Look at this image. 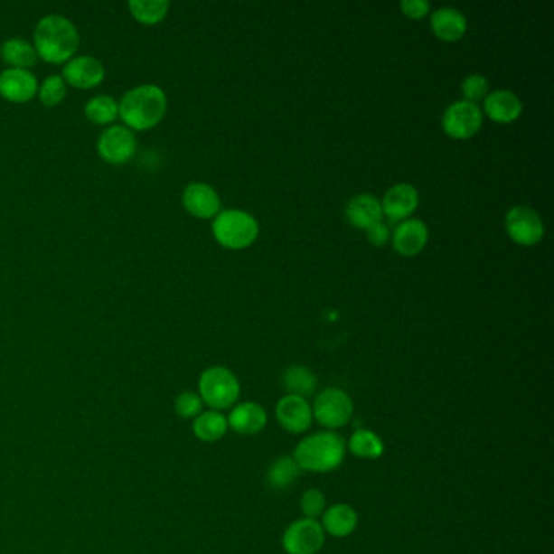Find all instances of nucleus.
I'll return each instance as SVG.
<instances>
[{
  "label": "nucleus",
  "mask_w": 554,
  "mask_h": 554,
  "mask_svg": "<svg viewBox=\"0 0 554 554\" xmlns=\"http://www.w3.org/2000/svg\"><path fill=\"white\" fill-rule=\"evenodd\" d=\"M346 449L353 454L354 457L362 460H378L384 455V442L378 434L371 429H358L354 431L346 442Z\"/></svg>",
  "instance_id": "24"
},
{
  "label": "nucleus",
  "mask_w": 554,
  "mask_h": 554,
  "mask_svg": "<svg viewBox=\"0 0 554 554\" xmlns=\"http://www.w3.org/2000/svg\"><path fill=\"white\" fill-rule=\"evenodd\" d=\"M192 431L197 439L203 442H217L228 431V419L221 411H202L193 418Z\"/></svg>",
  "instance_id": "26"
},
{
  "label": "nucleus",
  "mask_w": 554,
  "mask_h": 554,
  "mask_svg": "<svg viewBox=\"0 0 554 554\" xmlns=\"http://www.w3.org/2000/svg\"><path fill=\"white\" fill-rule=\"evenodd\" d=\"M346 442L333 431H321L297 442L293 458L303 472L330 474L343 464Z\"/></svg>",
  "instance_id": "3"
},
{
  "label": "nucleus",
  "mask_w": 554,
  "mask_h": 554,
  "mask_svg": "<svg viewBox=\"0 0 554 554\" xmlns=\"http://www.w3.org/2000/svg\"><path fill=\"white\" fill-rule=\"evenodd\" d=\"M184 209L195 218L210 220L221 211V201L217 191L205 183H192L183 192Z\"/></svg>",
  "instance_id": "14"
},
{
  "label": "nucleus",
  "mask_w": 554,
  "mask_h": 554,
  "mask_svg": "<svg viewBox=\"0 0 554 554\" xmlns=\"http://www.w3.org/2000/svg\"><path fill=\"white\" fill-rule=\"evenodd\" d=\"M137 152V138L126 126H113L98 138V153L109 164H126Z\"/></svg>",
  "instance_id": "10"
},
{
  "label": "nucleus",
  "mask_w": 554,
  "mask_h": 554,
  "mask_svg": "<svg viewBox=\"0 0 554 554\" xmlns=\"http://www.w3.org/2000/svg\"><path fill=\"white\" fill-rule=\"evenodd\" d=\"M211 233L226 249H246L258 239V220L242 210H223L213 218Z\"/></svg>",
  "instance_id": "4"
},
{
  "label": "nucleus",
  "mask_w": 554,
  "mask_h": 554,
  "mask_svg": "<svg viewBox=\"0 0 554 554\" xmlns=\"http://www.w3.org/2000/svg\"><path fill=\"white\" fill-rule=\"evenodd\" d=\"M462 93L465 97V101L476 105L480 99L488 97L490 83L480 73H472L462 83Z\"/></svg>",
  "instance_id": "31"
},
{
  "label": "nucleus",
  "mask_w": 554,
  "mask_h": 554,
  "mask_svg": "<svg viewBox=\"0 0 554 554\" xmlns=\"http://www.w3.org/2000/svg\"><path fill=\"white\" fill-rule=\"evenodd\" d=\"M419 203L418 191L411 184H395L387 191L380 202L382 213L392 221H403L415 213Z\"/></svg>",
  "instance_id": "16"
},
{
  "label": "nucleus",
  "mask_w": 554,
  "mask_h": 554,
  "mask_svg": "<svg viewBox=\"0 0 554 554\" xmlns=\"http://www.w3.org/2000/svg\"><path fill=\"white\" fill-rule=\"evenodd\" d=\"M354 405L352 397L338 387L324 389L315 397L313 405V417L327 431L345 427L353 418Z\"/></svg>",
  "instance_id": "6"
},
{
  "label": "nucleus",
  "mask_w": 554,
  "mask_h": 554,
  "mask_svg": "<svg viewBox=\"0 0 554 554\" xmlns=\"http://www.w3.org/2000/svg\"><path fill=\"white\" fill-rule=\"evenodd\" d=\"M281 384L288 395H296L301 399L311 397L317 389V378L313 371L305 366H289L288 370L283 372Z\"/></svg>",
  "instance_id": "25"
},
{
  "label": "nucleus",
  "mask_w": 554,
  "mask_h": 554,
  "mask_svg": "<svg viewBox=\"0 0 554 554\" xmlns=\"http://www.w3.org/2000/svg\"><path fill=\"white\" fill-rule=\"evenodd\" d=\"M382 205L380 202L371 193L354 195L346 205V218L348 221L360 230H370L371 226L382 223Z\"/></svg>",
  "instance_id": "19"
},
{
  "label": "nucleus",
  "mask_w": 554,
  "mask_h": 554,
  "mask_svg": "<svg viewBox=\"0 0 554 554\" xmlns=\"http://www.w3.org/2000/svg\"><path fill=\"white\" fill-rule=\"evenodd\" d=\"M40 83L30 70L5 69L0 73V97L10 103H28L38 95Z\"/></svg>",
  "instance_id": "13"
},
{
  "label": "nucleus",
  "mask_w": 554,
  "mask_h": 554,
  "mask_svg": "<svg viewBox=\"0 0 554 554\" xmlns=\"http://www.w3.org/2000/svg\"><path fill=\"white\" fill-rule=\"evenodd\" d=\"M299 504H301V512H303L305 519H313V521H319L322 514L325 512V509H327L325 494L321 490H317V488L305 491Z\"/></svg>",
  "instance_id": "30"
},
{
  "label": "nucleus",
  "mask_w": 554,
  "mask_h": 554,
  "mask_svg": "<svg viewBox=\"0 0 554 554\" xmlns=\"http://www.w3.org/2000/svg\"><path fill=\"white\" fill-rule=\"evenodd\" d=\"M427 239H429L427 226L417 218L403 220L392 234L395 252H399L403 258H413L419 254L425 249Z\"/></svg>",
  "instance_id": "15"
},
{
  "label": "nucleus",
  "mask_w": 554,
  "mask_h": 554,
  "mask_svg": "<svg viewBox=\"0 0 554 554\" xmlns=\"http://www.w3.org/2000/svg\"><path fill=\"white\" fill-rule=\"evenodd\" d=\"M34 51L44 62L64 65L80 48V33L62 15L41 18L34 30Z\"/></svg>",
  "instance_id": "1"
},
{
  "label": "nucleus",
  "mask_w": 554,
  "mask_h": 554,
  "mask_svg": "<svg viewBox=\"0 0 554 554\" xmlns=\"http://www.w3.org/2000/svg\"><path fill=\"white\" fill-rule=\"evenodd\" d=\"M275 417L285 431L303 434L313 425V407L305 399L286 394L277 402Z\"/></svg>",
  "instance_id": "11"
},
{
  "label": "nucleus",
  "mask_w": 554,
  "mask_h": 554,
  "mask_svg": "<svg viewBox=\"0 0 554 554\" xmlns=\"http://www.w3.org/2000/svg\"><path fill=\"white\" fill-rule=\"evenodd\" d=\"M0 57L8 65V69H23V70H30L38 61L34 46L23 38H8L0 46Z\"/></svg>",
  "instance_id": "22"
},
{
  "label": "nucleus",
  "mask_w": 554,
  "mask_h": 554,
  "mask_svg": "<svg viewBox=\"0 0 554 554\" xmlns=\"http://www.w3.org/2000/svg\"><path fill=\"white\" fill-rule=\"evenodd\" d=\"M366 233H368V239H370L371 244H374L376 248L384 246L390 239V231L384 223L371 226L370 230H366Z\"/></svg>",
  "instance_id": "34"
},
{
  "label": "nucleus",
  "mask_w": 554,
  "mask_h": 554,
  "mask_svg": "<svg viewBox=\"0 0 554 554\" xmlns=\"http://www.w3.org/2000/svg\"><path fill=\"white\" fill-rule=\"evenodd\" d=\"M199 395L202 402L207 403L211 410H228L233 408L238 402L241 395V384L233 371L223 366H211L201 374Z\"/></svg>",
  "instance_id": "5"
},
{
  "label": "nucleus",
  "mask_w": 554,
  "mask_h": 554,
  "mask_svg": "<svg viewBox=\"0 0 554 554\" xmlns=\"http://www.w3.org/2000/svg\"><path fill=\"white\" fill-rule=\"evenodd\" d=\"M40 101L46 108H56L67 97V83L61 75H49L38 89Z\"/></svg>",
  "instance_id": "29"
},
{
  "label": "nucleus",
  "mask_w": 554,
  "mask_h": 554,
  "mask_svg": "<svg viewBox=\"0 0 554 554\" xmlns=\"http://www.w3.org/2000/svg\"><path fill=\"white\" fill-rule=\"evenodd\" d=\"M281 545L286 554H317L325 545V533L319 521L299 519L289 523Z\"/></svg>",
  "instance_id": "7"
},
{
  "label": "nucleus",
  "mask_w": 554,
  "mask_h": 554,
  "mask_svg": "<svg viewBox=\"0 0 554 554\" xmlns=\"http://www.w3.org/2000/svg\"><path fill=\"white\" fill-rule=\"evenodd\" d=\"M202 408H203V402H202L201 395L195 392H184L179 395L174 402V410L177 415L185 419L199 417Z\"/></svg>",
  "instance_id": "32"
},
{
  "label": "nucleus",
  "mask_w": 554,
  "mask_h": 554,
  "mask_svg": "<svg viewBox=\"0 0 554 554\" xmlns=\"http://www.w3.org/2000/svg\"><path fill=\"white\" fill-rule=\"evenodd\" d=\"M483 126V111L480 106L465 99L455 101L442 116V129L452 138L465 140L476 136Z\"/></svg>",
  "instance_id": "8"
},
{
  "label": "nucleus",
  "mask_w": 554,
  "mask_h": 554,
  "mask_svg": "<svg viewBox=\"0 0 554 554\" xmlns=\"http://www.w3.org/2000/svg\"><path fill=\"white\" fill-rule=\"evenodd\" d=\"M506 231L515 244L531 248L543 239L545 225L535 210L515 205L506 213Z\"/></svg>",
  "instance_id": "9"
},
{
  "label": "nucleus",
  "mask_w": 554,
  "mask_h": 554,
  "mask_svg": "<svg viewBox=\"0 0 554 554\" xmlns=\"http://www.w3.org/2000/svg\"><path fill=\"white\" fill-rule=\"evenodd\" d=\"M358 521H360L358 512L353 507L338 502L325 509V512L321 517V525L324 533H327L330 537L345 539L356 531Z\"/></svg>",
  "instance_id": "20"
},
{
  "label": "nucleus",
  "mask_w": 554,
  "mask_h": 554,
  "mask_svg": "<svg viewBox=\"0 0 554 554\" xmlns=\"http://www.w3.org/2000/svg\"><path fill=\"white\" fill-rule=\"evenodd\" d=\"M228 419V427L241 436H256L262 433L267 426L268 417L262 405L256 402H244L234 405Z\"/></svg>",
  "instance_id": "17"
},
{
  "label": "nucleus",
  "mask_w": 554,
  "mask_h": 554,
  "mask_svg": "<svg viewBox=\"0 0 554 554\" xmlns=\"http://www.w3.org/2000/svg\"><path fill=\"white\" fill-rule=\"evenodd\" d=\"M85 116L89 122L97 126L113 124L119 117V103L113 97L98 95L91 98L85 106Z\"/></svg>",
  "instance_id": "28"
},
{
  "label": "nucleus",
  "mask_w": 554,
  "mask_h": 554,
  "mask_svg": "<svg viewBox=\"0 0 554 554\" xmlns=\"http://www.w3.org/2000/svg\"><path fill=\"white\" fill-rule=\"evenodd\" d=\"M61 77L73 89H97L105 81V65L95 57L75 56L64 64Z\"/></svg>",
  "instance_id": "12"
},
{
  "label": "nucleus",
  "mask_w": 554,
  "mask_h": 554,
  "mask_svg": "<svg viewBox=\"0 0 554 554\" xmlns=\"http://www.w3.org/2000/svg\"><path fill=\"white\" fill-rule=\"evenodd\" d=\"M431 28L439 40L455 42L466 33V18L457 8H437L431 14Z\"/></svg>",
  "instance_id": "21"
},
{
  "label": "nucleus",
  "mask_w": 554,
  "mask_h": 554,
  "mask_svg": "<svg viewBox=\"0 0 554 554\" xmlns=\"http://www.w3.org/2000/svg\"><path fill=\"white\" fill-rule=\"evenodd\" d=\"M130 15L137 20L138 23L152 26L158 24L166 18L169 10V2L166 0H130L127 4Z\"/></svg>",
  "instance_id": "27"
},
{
  "label": "nucleus",
  "mask_w": 554,
  "mask_h": 554,
  "mask_svg": "<svg viewBox=\"0 0 554 554\" xmlns=\"http://www.w3.org/2000/svg\"><path fill=\"white\" fill-rule=\"evenodd\" d=\"M303 470L299 468L293 455H281L275 458L267 470V484L275 491L288 490L293 483L297 482Z\"/></svg>",
  "instance_id": "23"
},
{
  "label": "nucleus",
  "mask_w": 554,
  "mask_h": 554,
  "mask_svg": "<svg viewBox=\"0 0 554 554\" xmlns=\"http://www.w3.org/2000/svg\"><path fill=\"white\" fill-rule=\"evenodd\" d=\"M484 113L491 121L498 124H509L521 117L522 101L511 89H494L484 98Z\"/></svg>",
  "instance_id": "18"
},
{
  "label": "nucleus",
  "mask_w": 554,
  "mask_h": 554,
  "mask_svg": "<svg viewBox=\"0 0 554 554\" xmlns=\"http://www.w3.org/2000/svg\"><path fill=\"white\" fill-rule=\"evenodd\" d=\"M168 109L166 93L158 85H140L129 89L119 101V117L132 132L156 127Z\"/></svg>",
  "instance_id": "2"
},
{
  "label": "nucleus",
  "mask_w": 554,
  "mask_h": 554,
  "mask_svg": "<svg viewBox=\"0 0 554 554\" xmlns=\"http://www.w3.org/2000/svg\"><path fill=\"white\" fill-rule=\"evenodd\" d=\"M400 8L405 16H408L411 20L425 18L431 12V5L426 0H403L400 2Z\"/></svg>",
  "instance_id": "33"
}]
</instances>
